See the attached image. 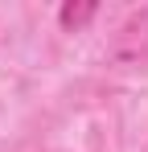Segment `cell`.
<instances>
[{
  "instance_id": "cell-1",
  "label": "cell",
  "mask_w": 148,
  "mask_h": 152,
  "mask_svg": "<svg viewBox=\"0 0 148 152\" xmlns=\"http://www.w3.org/2000/svg\"><path fill=\"white\" fill-rule=\"evenodd\" d=\"M111 58L115 62H144L148 58V4L119 25L115 41H111Z\"/></svg>"
},
{
  "instance_id": "cell-2",
  "label": "cell",
  "mask_w": 148,
  "mask_h": 152,
  "mask_svg": "<svg viewBox=\"0 0 148 152\" xmlns=\"http://www.w3.org/2000/svg\"><path fill=\"white\" fill-rule=\"evenodd\" d=\"M95 17H99V4H62L58 8V25L66 33H78L82 25H91Z\"/></svg>"
}]
</instances>
